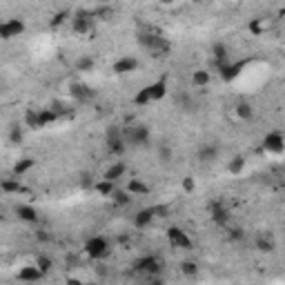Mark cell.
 Wrapping results in <instances>:
<instances>
[{
    "label": "cell",
    "instance_id": "cell-22",
    "mask_svg": "<svg viewBox=\"0 0 285 285\" xmlns=\"http://www.w3.org/2000/svg\"><path fill=\"white\" fill-rule=\"evenodd\" d=\"M212 56L216 65H223V63H230V49L225 42H214L212 45Z\"/></svg>",
    "mask_w": 285,
    "mask_h": 285
},
{
    "label": "cell",
    "instance_id": "cell-37",
    "mask_svg": "<svg viewBox=\"0 0 285 285\" xmlns=\"http://www.w3.org/2000/svg\"><path fill=\"white\" fill-rule=\"evenodd\" d=\"M134 103H136L138 107H145V105L152 103V98H149V89H147V87H143L136 96H134Z\"/></svg>",
    "mask_w": 285,
    "mask_h": 285
},
{
    "label": "cell",
    "instance_id": "cell-41",
    "mask_svg": "<svg viewBox=\"0 0 285 285\" xmlns=\"http://www.w3.org/2000/svg\"><path fill=\"white\" fill-rule=\"evenodd\" d=\"M154 212H156V216H167L169 207L167 205H158V207H154Z\"/></svg>",
    "mask_w": 285,
    "mask_h": 285
},
{
    "label": "cell",
    "instance_id": "cell-35",
    "mask_svg": "<svg viewBox=\"0 0 285 285\" xmlns=\"http://www.w3.org/2000/svg\"><path fill=\"white\" fill-rule=\"evenodd\" d=\"M158 160L163 165H169L172 163V147L167 143H160L158 145Z\"/></svg>",
    "mask_w": 285,
    "mask_h": 285
},
{
    "label": "cell",
    "instance_id": "cell-7",
    "mask_svg": "<svg viewBox=\"0 0 285 285\" xmlns=\"http://www.w3.org/2000/svg\"><path fill=\"white\" fill-rule=\"evenodd\" d=\"M23 31H25L23 18H9L5 23H0V38L3 40H12L16 36H23Z\"/></svg>",
    "mask_w": 285,
    "mask_h": 285
},
{
    "label": "cell",
    "instance_id": "cell-29",
    "mask_svg": "<svg viewBox=\"0 0 285 285\" xmlns=\"http://www.w3.org/2000/svg\"><path fill=\"white\" fill-rule=\"evenodd\" d=\"M0 187H3L5 194H18V192H23V185L18 183V179H5L0 183Z\"/></svg>",
    "mask_w": 285,
    "mask_h": 285
},
{
    "label": "cell",
    "instance_id": "cell-20",
    "mask_svg": "<svg viewBox=\"0 0 285 285\" xmlns=\"http://www.w3.org/2000/svg\"><path fill=\"white\" fill-rule=\"evenodd\" d=\"M16 216H18L23 223H29V225H34V223H38V212H36V207H31V205H16Z\"/></svg>",
    "mask_w": 285,
    "mask_h": 285
},
{
    "label": "cell",
    "instance_id": "cell-16",
    "mask_svg": "<svg viewBox=\"0 0 285 285\" xmlns=\"http://www.w3.org/2000/svg\"><path fill=\"white\" fill-rule=\"evenodd\" d=\"M154 218H156L154 207H143V209H138V212L134 214V227H136V230H145V227H149Z\"/></svg>",
    "mask_w": 285,
    "mask_h": 285
},
{
    "label": "cell",
    "instance_id": "cell-31",
    "mask_svg": "<svg viewBox=\"0 0 285 285\" xmlns=\"http://www.w3.org/2000/svg\"><path fill=\"white\" fill-rule=\"evenodd\" d=\"M227 241H232V243L245 241V230L239 227V225H227Z\"/></svg>",
    "mask_w": 285,
    "mask_h": 285
},
{
    "label": "cell",
    "instance_id": "cell-1",
    "mask_svg": "<svg viewBox=\"0 0 285 285\" xmlns=\"http://www.w3.org/2000/svg\"><path fill=\"white\" fill-rule=\"evenodd\" d=\"M136 40H138V45H141L145 51H149V56H154V58L167 56L172 49L169 42L165 40V36L154 34V31H141V34L136 36Z\"/></svg>",
    "mask_w": 285,
    "mask_h": 285
},
{
    "label": "cell",
    "instance_id": "cell-5",
    "mask_svg": "<svg viewBox=\"0 0 285 285\" xmlns=\"http://www.w3.org/2000/svg\"><path fill=\"white\" fill-rule=\"evenodd\" d=\"M105 149L111 156H123L127 149L125 138H123V127H109L105 134Z\"/></svg>",
    "mask_w": 285,
    "mask_h": 285
},
{
    "label": "cell",
    "instance_id": "cell-12",
    "mask_svg": "<svg viewBox=\"0 0 285 285\" xmlns=\"http://www.w3.org/2000/svg\"><path fill=\"white\" fill-rule=\"evenodd\" d=\"M209 218L214 220V225L227 227V225H230V212H227V207H225L220 201L209 203Z\"/></svg>",
    "mask_w": 285,
    "mask_h": 285
},
{
    "label": "cell",
    "instance_id": "cell-39",
    "mask_svg": "<svg viewBox=\"0 0 285 285\" xmlns=\"http://www.w3.org/2000/svg\"><path fill=\"white\" fill-rule=\"evenodd\" d=\"M183 190L185 192H194L196 190V183H194L192 176H185V179H183Z\"/></svg>",
    "mask_w": 285,
    "mask_h": 285
},
{
    "label": "cell",
    "instance_id": "cell-19",
    "mask_svg": "<svg viewBox=\"0 0 285 285\" xmlns=\"http://www.w3.org/2000/svg\"><path fill=\"white\" fill-rule=\"evenodd\" d=\"M16 276H18L20 283H38L40 278L45 276V274H42L36 265H25V267H20Z\"/></svg>",
    "mask_w": 285,
    "mask_h": 285
},
{
    "label": "cell",
    "instance_id": "cell-21",
    "mask_svg": "<svg viewBox=\"0 0 285 285\" xmlns=\"http://www.w3.org/2000/svg\"><path fill=\"white\" fill-rule=\"evenodd\" d=\"M125 190L130 192L132 196H147L149 194V185L145 181H141V179H130Z\"/></svg>",
    "mask_w": 285,
    "mask_h": 285
},
{
    "label": "cell",
    "instance_id": "cell-15",
    "mask_svg": "<svg viewBox=\"0 0 285 285\" xmlns=\"http://www.w3.org/2000/svg\"><path fill=\"white\" fill-rule=\"evenodd\" d=\"M69 94H72V98L76 100V103H87L91 96H94V91L85 83H72L69 85Z\"/></svg>",
    "mask_w": 285,
    "mask_h": 285
},
{
    "label": "cell",
    "instance_id": "cell-24",
    "mask_svg": "<svg viewBox=\"0 0 285 285\" xmlns=\"http://www.w3.org/2000/svg\"><path fill=\"white\" fill-rule=\"evenodd\" d=\"M234 111H236V116H239L241 121H245V123H250L252 118H254V107L247 103V100H241V103H236Z\"/></svg>",
    "mask_w": 285,
    "mask_h": 285
},
{
    "label": "cell",
    "instance_id": "cell-14",
    "mask_svg": "<svg viewBox=\"0 0 285 285\" xmlns=\"http://www.w3.org/2000/svg\"><path fill=\"white\" fill-rule=\"evenodd\" d=\"M125 174H127V163H125V160H116V163H111L109 167L105 169L103 179L111 181V183H118L121 179H125Z\"/></svg>",
    "mask_w": 285,
    "mask_h": 285
},
{
    "label": "cell",
    "instance_id": "cell-6",
    "mask_svg": "<svg viewBox=\"0 0 285 285\" xmlns=\"http://www.w3.org/2000/svg\"><path fill=\"white\" fill-rule=\"evenodd\" d=\"M134 270L141 272V274H147V276H160V272H163V261L154 254H145L134 263Z\"/></svg>",
    "mask_w": 285,
    "mask_h": 285
},
{
    "label": "cell",
    "instance_id": "cell-36",
    "mask_svg": "<svg viewBox=\"0 0 285 285\" xmlns=\"http://www.w3.org/2000/svg\"><path fill=\"white\" fill-rule=\"evenodd\" d=\"M94 58L91 56H80L78 61H76V69L78 72H91V69H94Z\"/></svg>",
    "mask_w": 285,
    "mask_h": 285
},
{
    "label": "cell",
    "instance_id": "cell-34",
    "mask_svg": "<svg viewBox=\"0 0 285 285\" xmlns=\"http://www.w3.org/2000/svg\"><path fill=\"white\" fill-rule=\"evenodd\" d=\"M181 272L185 274V276H190V278L198 276V263L196 261H183L181 263Z\"/></svg>",
    "mask_w": 285,
    "mask_h": 285
},
{
    "label": "cell",
    "instance_id": "cell-23",
    "mask_svg": "<svg viewBox=\"0 0 285 285\" xmlns=\"http://www.w3.org/2000/svg\"><path fill=\"white\" fill-rule=\"evenodd\" d=\"M149 89V98H152V103H156V100H163L165 94H167V83L165 80H156V83L147 85Z\"/></svg>",
    "mask_w": 285,
    "mask_h": 285
},
{
    "label": "cell",
    "instance_id": "cell-9",
    "mask_svg": "<svg viewBox=\"0 0 285 285\" xmlns=\"http://www.w3.org/2000/svg\"><path fill=\"white\" fill-rule=\"evenodd\" d=\"M263 149L270 154H283L285 152V136L281 132H267L263 136Z\"/></svg>",
    "mask_w": 285,
    "mask_h": 285
},
{
    "label": "cell",
    "instance_id": "cell-18",
    "mask_svg": "<svg viewBox=\"0 0 285 285\" xmlns=\"http://www.w3.org/2000/svg\"><path fill=\"white\" fill-rule=\"evenodd\" d=\"M72 29L74 34L78 36H85L91 31V14H78L72 18Z\"/></svg>",
    "mask_w": 285,
    "mask_h": 285
},
{
    "label": "cell",
    "instance_id": "cell-43",
    "mask_svg": "<svg viewBox=\"0 0 285 285\" xmlns=\"http://www.w3.org/2000/svg\"><path fill=\"white\" fill-rule=\"evenodd\" d=\"M67 285H85V283H83V281H78V278H69Z\"/></svg>",
    "mask_w": 285,
    "mask_h": 285
},
{
    "label": "cell",
    "instance_id": "cell-38",
    "mask_svg": "<svg viewBox=\"0 0 285 285\" xmlns=\"http://www.w3.org/2000/svg\"><path fill=\"white\" fill-rule=\"evenodd\" d=\"M9 141H12V143H20V141H23V130H20L18 125L12 127V132H9Z\"/></svg>",
    "mask_w": 285,
    "mask_h": 285
},
{
    "label": "cell",
    "instance_id": "cell-3",
    "mask_svg": "<svg viewBox=\"0 0 285 285\" xmlns=\"http://www.w3.org/2000/svg\"><path fill=\"white\" fill-rule=\"evenodd\" d=\"M83 250H85V254H87L91 261H103V259L109 256L111 245H109V241H107L105 236L96 234V236H89V239L85 241Z\"/></svg>",
    "mask_w": 285,
    "mask_h": 285
},
{
    "label": "cell",
    "instance_id": "cell-33",
    "mask_svg": "<svg viewBox=\"0 0 285 285\" xmlns=\"http://www.w3.org/2000/svg\"><path fill=\"white\" fill-rule=\"evenodd\" d=\"M243 169H245V158H243V156H234V158L227 163V172H230V174H241Z\"/></svg>",
    "mask_w": 285,
    "mask_h": 285
},
{
    "label": "cell",
    "instance_id": "cell-10",
    "mask_svg": "<svg viewBox=\"0 0 285 285\" xmlns=\"http://www.w3.org/2000/svg\"><path fill=\"white\" fill-rule=\"evenodd\" d=\"M218 156H220V149H218L216 143H203L201 147L196 149V158H198V163H201V165L216 163Z\"/></svg>",
    "mask_w": 285,
    "mask_h": 285
},
{
    "label": "cell",
    "instance_id": "cell-27",
    "mask_svg": "<svg viewBox=\"0 0 285 285\" xmlns=\"http://www.w3.org/2000/svg\"><path fill=\"white\" fill-rule=\"evenodd\" d=\"M209 80H212V76H209L207 69H196V72L192 74V85H194V87H207Z\"/></svg>",
    "mask_w": 285,
    "mask_h": 285
},
{
    "label": "cell",
    "instance_id": "cell-26",
    "mask_svg": "<svg viewBox=\"0 0 285 285\" xmlns=\"http://www.w3.org/2000/svg\"><path fill=\"white\" fill-rule=\"evenodd\" d=\"M94 190H96V194H100V196H109V198H111V194L116 192V183L100 179V181L94 185Z\"/></svg>",
    "mask_w": 285,
    "mask_h": 285
},
{
    "label": "cell",
    "instance_id": "cell-8",
    "mask_svg": "<svg viewBox=\"0 0 285 285\" xmlns=\"http://www.w3.org/2000/svg\"><path fill=\"white\" fill-rule=\"evenodd\" d=\"M254 247L261 254H274V252H276V239H274L272 232L261 230V232H256V236H254Z\"/></svg>",
    "mask_w": 285,
    "mask_h": 285
},
{
    "label": "cell",
    "instance_id": "cell-40",
    "mask_svg": "<svg viewBox=\"0 0 285 285\" xmlns=\"http://www.w3.org/2000/svg\"><path fill=\"white\" fill-rule=\"evenodd\" d=\"M67 12H61V14H56V16H53V18H51V27H58V25H63V23H65V18H67Z\"/></svg>",
    "mask_w": 285,
    "mask_h": 285
},
{
    "label": "cell",
    "instance_id": "cell-11",
    "mask_svg": "<svg viewBox=\"0 0 285 285\" xmlns=\"http://www.w3.org/2000/svg\"><path fill=\"white\" fill-rule=\"evenodd\" d=\"M167 239H169V243L174 247H179V250H190L192 247V239L187 236L185 230L179 227V225H174V227L167 230Z\"/></svg>",
    "mask_w": 285,
    "mask_h": 285
},
{
    "label": "cell",
    "instance_id": "cell-13",
    "mask_svg": "<svg viewBox=\"0 0 285 285\" xmlns=\"http://www.w3.org/2000/svg\"><path fill=\"white\" fill-rule=\"evenodd\" d=\"M241 69H243V63H223V65H216V72L218 76L225 80V83H230V80H234L236 76L241 74Z\"/></svg>",
    "mask_w": 285,
    "mask_h": 285
},
{
    "label": "cell",
    "instance_id": "cell-42",
    "mask_svg": "<svg viewBox=\"0 0 285 285\" xmlns=\"http://www.w3.org/2000/svg\"><path fill=\"white\" fill-rule=\"evenodd\" d=\"M147 285H167V283H165V278H160V276H149Z\"/></svg>",
    "mask_w": 285,
    "mask_h": 285
},
{
    "label": "cell",
    "instance_id": "cell-25",
    "mask_svg": "<svg viewBox=\"0 0 285 285\" xmlns=\"http://www.w3.org/2000/svg\"><path fill=\"white\" fill-rule=\"evenodd\" d=\"M36 165V158H31V156H25V158H20L18 163L14 165V174L16 176H25L27 172H31Z\"/></svg>",
    "mask_w": 285,
    "mask_h": 285
},
{
    "label": "cell",
    "instance_id": "cell-32",
    "mask_svg": "<svg viewBox=\"0 0 285 285\" xmlns=\"http://www.w3.org/2000/svg\"><path fill=\"white\" fill-rule=\"evenodd\" d=\"M34 265L38 267V270H40V272H42V274H45V276H47V274L51 272V267H53V261L49 259V256L40 254V256H36V263H34Z\"/></svg>",
    "mask_w": 285,
    "mask_h": 285
},
{
    "label": "cell",
    "instance_id": "cell-30",
    "mask_svg": "<svg viewBox=\"0 0 285 285\" xmlns=\"http://www.w3.org/2000/svg\"><path fill=\"white\" fill-rule=\"evenodd\" d=\"M111 201H114L116 205H121V207H123V205H130V203L134 201V196H132L127 190H116L114 194H111Z\"/></svg>",
    "mask_w": 285,
    "mask_h": 285
},
{
    "label": "cell",
    "instance_id": "cell-4",
    "mask_svg": "<svg viewBox=\"0 0 285 285\" xmlns=\"http://www.w3.org/2000/svg\"><path fill=\"white\" fill-rule=\"evenodd\" d=\"M58 121V114L53 109H27L25 114V123L34 130H40V127L53 125Z\"/></svg>",
    "mask_w": 285,
    "mask_h": 285
},
{
    "label": "cell",
    "instance_id": "cell-17",
    "mask_svg": "<svg viewBox=\"0 0 285 285\" xmlns=\"http://www.w3.org/2000/svg\"><path fill=\"white\" fill-rule=\"evenodd\" d=\"M114 74H118V76H123V74H132V72H136L138 69V61L134 56H123V58H118V61L114 63Z\"/></svg>",
    "mask_w": 285,
    "mask_h": 285
},
{
    "label": "cell",
    "instance_id": "cell-2",
    "mask_svg": "<svg viewBox=\"0 0 285 285\" xmlns=\"http://www.w3.org/2000/svg\"><path fill=\"white\" fill-rule=\"evenodd\" d=\"M123 138H125L127 149H138V147H147L149 145V127L147 125H125L123 127Z\"/></svg>",
    "mask_w": 285,
    "mask_h": 285
},
{
    "label": "cell",
    "instance_id": "cell-28",
    "mask_svg": "<svg viewBox=\"0 0 285 285\" xmlns=\"http://www.w3.org/2000/svg\"><path fill=\"white\" fill-rule=\"evenodd\" d=\"M176 105H179L183 111H196V103L192 100L190 94H185V91H181V94L176 96Z\"/></svg>",
    "mask_w": 285,
    "mask_h": 285
}]
</instances>
